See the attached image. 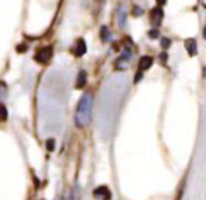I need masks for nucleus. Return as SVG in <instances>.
<instances>
[{
	"label": "nucleus",
	"instance_id": "2eb2a0df",
	"mask_svg": "<svg viewBox=\"0 0 206 200\" xmlns=\"http://www.w3.org/2000/svg\"><path fill=\"white\" fill-rule=\"evenodd\" d=\"M166 2H167V0H156V3L160 5V6H163V5H165L166 4Z\"/></svg>",
	"mask_w": 206,
	"mask_h": 200
},
{
	"label": "nucleus",
	"instance_id": "f257e3e1",
	"mask_svg": "<svg viewBox=\"0 0 206 200\" xmlns=\"http://www.w3.org/2000/svg\"><path fill=\"white\" fill-rule=\"evenodd\" d=\"M92 107H93V97L91 93H84L79 99L76 112H75V125L78 127H85L90 124L92 117Z\"/></svg>",
	"mask_w": 206,
	"mask_h": 200
},
{
	"label": "nucleus",
	"instance_id": "9d476101",
	"mask_svg": "<svg viewBox=\"0 0 206 200\" xmlns=\"http://www.w3.org/2000/svg\"><path fill=\"white\" fill-rule=\"evenodd\" d=\"M62 200H76V194L75 192H67L63 196Z\"/></svg>",
	"mask_w": 206,
	"mask_h": 200
},
{
	"label": "nucleus",
	"instance_id": "7ed1b4c3",
	"mask_svg": "<svg viewBox=\"0 0 206 200\" xmlns=\"http://www.w3.org/2000/svg\"><path fill=\"white\" fill-rule=\"evenodd\" d=\"M93 196H95L97 200H109V199H111V190H109V188L106 187V185L97 187V188L93 190Z\"/></svg>",
	"mask_w": 206,
	"mask_h": 200
},
{
	"label": "nucleus",
	"instance_id": "20e7f679",
	"mask_svg": "<svg viewBox=\"0 0 206 200\" xmlns=\"http://www.w3.org/2000/svg\"><path fill=\"white\" fill-rule=\"evenodd\" d=\"M163 16H164V11H163L160 8H155V9H153V11H152V14H150L152 23H153V24L159 26V24L161 23Z\"/></svg>",
	"mask_w": 206,
	"mask_h": 200
},
{
	"label": "nucleus",
	"instance_id": "0eeeda50",
	"mask_svg": "<svg viewBox=\"0 0 206 200\" xmlns=\"http://www.w3.org/2000/svg\"><path fill=\"white\" fill-rule=\"evenodd\" d=\"M86 81H87L86 72L85 70L79 72V75H78V79H76V89H82L86 85Z\"/></svg>",
	"mask_w": 206,
	"mask_h": 200
},
{
	"label": "nucleus",
	"instance_id": "ddd939ff",
	"mask_svg": "<svg viewBox=\"0 0 206 200\" xmlns=\"http://www.w3.org/2000/svg\"><path fill=\"white\" fill-rule=\"evenodd\" d=\"M149 37H150L152 39H155L156 37H159V31H156V29L150 31V32H149Z\"/></svg>",
	"mask_w": 206,
	"mask_h": 200
},
{
	"label": "nucleus",
	"instance_id": "6e6552de",
	"mask_svg": "<svg viewBox=\"0 0 206 200\" xmlns=\"http://www.w3.org/2000/svg\"><path fill=\"white\" fill-rule=\"evenodd\" d=\"M86 52V44L82 39H79L76 43V47H75V53L76 56H82Z\"/></svg>",
	"mask_w": 206,
	"mask_h": 200
},
{
	"label": "nucleus",
	"instance_id": "39448f33",
	"mask_svg": "<svg viewBox=\"0 0 206 200\" xmlns=\"http://www.w3.org/2000/svg\"><path fill=\"white\" fill-rule=\"evenodd\" d=\"M184 46H185V49H187L189 56L196 55V41H195V39H193V38L187 39V40L184 41Z\"/></svg>",
	"mask_w": 206,
	"mask_h": 200
},
{
	"label": "nucleus",
	"instance_id": "dca6fc26",
	"mask_svg": "<svg viewBox=\"0 0 206 200\" xmlns=\"http://www.w3.org/2000/svg\"><path fill=\"white\" fill-rule=\"evenodd\" d=\"M204 38H205V39H206V27H205V28H204Z\"/></svg>",
	"mask_w": 206,
	"mask_h": 200
},
{
	"label": "nucleus",
	"instance_id": "f8f14e48",
	"mask_svg": "<svg viewBox=\"0 0 206 200\" xmlns=\"http://www.w3.org/2000/svg\"><path fill=\"white\" fill-rule=\"evenodd\" d=\"M170 45H171V40H170V39H167V38H164V39L161 40V46H163L164 49H167Z\"/></svg>",
	"mask_w": 206,
	"mask_h": 200
},
{
	"label": "nucleus",
	"instance_id": "1a4fd4ad",
	"mask_svg": "<svg viewBox=\"0 0 206 200\" xmlns=\"http://www.w3.org/2000/svg\"><path fill=\"white\" fill-rule=\"evenodd\" d=\"M8 119V109L4 105L0 103V121H5Z\"/></svg>",
	"mask_w": 206,
	"mask_h": 200
},
{
	"label": "nucleus",
	"instance_id": "4468645a",
	"mask_svg": "<svg viewBox=\"0 0 206 200\" xmlns=\"http://www.w3.org/2000/svg\"><path fill=\"white\" fill-rule=\"evenodd\" d=\"M141 78H142V73H141V72L136 73V76H135V82L140 81V80H141Z\"/></svg>",
	"mask_w": 206,
	"mask_h": 200
},
{
	"label": "nucleus",
	"instance_id": "f03ea898",
	"mask_svg": "<svg viewBox=\"0 0 206 200\" xmlns=\"http://www.w3.org/2000/svg\"><path fill=\"white\" fill-rule=\"evenodd\" d=\"M51 57H52V47L51 46H46V47L38 50V52L34 56L35 61L40 64H46L51 60Z\"/></svg>",
	"mask_w": 206,
	"mask_h": 200
},
{
	"label": "nucleus",
	"instance_id": "423d86ee",
	"mask_svg": "<svg viewBox=\"0 0 206 200\" xmlns=\"http://www.w3.org/2000/svg\"><path fill=\"white\" fill-rule=\"evenodd\" d=\"M152 66H153V58H152L150 56H143V57L140 60L138 67H140L141 70H147V69H149Z\"/></svg>",
	"mask_w": 206,
	"mask_h": 200
},
{
	"label": "nucleus",
	"instance_id": "9b49d317",
	"mask_svg": "<svg viewBox=\"0 0 206 200\" xmlns=\"http://www.w3.org/2000/svg\"><path fill=\"white\" fill-rule=\"evenodd\" d=\"M46 148H47L49 152H52V150L55 149V141H53V140H47V142H46Z\"/></svg>",
	"mask_w": 206,
	"mask_h": 200
}]
</instances>
